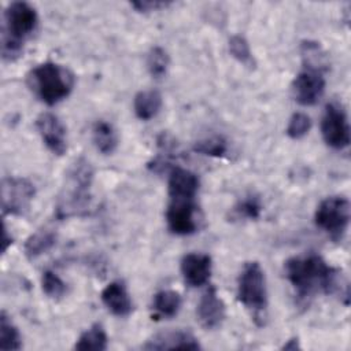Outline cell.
<instances>
[{
	"label": "cell",
	"instance_id": "cell-1",
	"mask_svg": "<svg viewBox=\"0 0 351 351\" xmlns=\"http://www.w3.org/2000/svg\"><path fill=\"white\" fill-rule=\"evenodd\" d=\"M284 269L299 302H307L317 293H335L341 288L339 270L317 254L292 256L285 262Z\"/></svg>",
	"mask_w": 351,
	"mask_h": 351
},
{
	"label": "cell",
	"instance_id": "cell-2",
	"mask_svg": "<svg viewBox=\"0 0 351 351\" xmlns=\"http://www.w3.org/2000/svg\"><path fill=\"white\" fill-rule=\"evenodd\" d=\"M93 181V169L90 163L80 158L67 171L66 185L60 192L55 215L58 219L71 217H85L90 208V185Z\"/></svg>",
	"mask_w": 351,
	"mask_h": 351
},
{
	"label": "cell",
	"instance_id": "cell-3",
	"mask_svg": "<svg viewBox=\"0 0 351 351\" xmlns=\"http://www.w3.org/2000/svg\"><path fill=\"white\" fill-rule=\"evenodd\" d=\"M38 15L34 7L26 1H14L4 11L1 34V55L5 60H14L22 52L23 43L36 30Z\"/></svg>",
	"mask_w": 351,
	"mask_h": 351
},
{
	"label": "cell",
	"instance_id": "cell-4",
	"mask_svg": "<svg viewBox=\"0 0 351 351\" xmlns=\"http://www.w3.org/2000/svg\"><path fill=\"white\" fill-rule=\"evenodd\" d=\"M74 74L67 67L53 62L36 66L27 75L32 92L48 106L66 99L74 88Z\"/></svg>",
	"mask_w": 351,
	"mask_h": 351
},
{
	"label": "cell",
	"instance_id": "cell-5",
	"mask_svg": "<svg viewBox=\"0 0 351 351\" xmlns=\"http://www.w3.org/2000/svg\"><path fill=\"white\" fill-rule=\"evenodd\" d=\"M237 299L247 308L261 313L267 306L265 271L258 262H247L237 280Z\"/></svg>",
	"mask_w": 351,
	"mask_h": 351
},
{
	"label": "cell",
	"instance_id": "cell-6",
	"mask_svg": "<svg viewBox=\"0 0 351 351\" xmlns=\"http://www.w3.org/2000/svg\"><path fill=\"white\" fill-rule=\"evenodd\" d=\"M315 225L333 240H341L350 222V202L344 196L324 199L314 214Z\"/></svg>",
	"mask_w": 351,
	"mask_h": 351
},
{
	"label": "cell",
	"instance_id": "cell-7",
	"mask_svg": "<svg viewBox=\"0 0 351 351\" xmlns=\"http://www.w3.org/2000/svg\"><path fill=\"white\" fill-rule=\"evenodd\" d=\"M321 132L324 141L333 149H344L350 144V125L344 107L339 101L326 104Z\"/></svg>",
	"mask_w": 351,
	"mask_h": 351
},
{
	"label": "cell",
	"instance_id": "cell-8",
	"mask_svg": "<svg viewBox=\"0 0 351 351\" xmlns=\"http://www.w3.org/2000/svg\"><path fill=\"white\" fill-rule=\"evenodd\" d=\"M34 185L22 177H7L1 182V211L10 215H23L34 199Z\"/></svg>",
	"mask_w": 351,
	"mask_h": 351
},
{
	"label": "cell",
	"instance_id": "cell-9",
	"mask_svg": "<svg viewBox=\"0 0 351 351\" xmlns=\"http://www.w3.org/2000/svg\"><path fill=\"white\" fill-rule=\"evenodd\" d=\"M167 228L178 236H188L196 232V203L189 199H170L166 211Z\"/></svg>",
	"mask_w": 351,
	"mask_h": 351
},
{
	"label": "cell",
	"instance_id": "cell-10",
	"mask_svg": "<svg viewBox=\"0 0 351 351\" xmlns=\"http://www.w3.org/2000/svg\"><path fill=\"white\" fill-rule=\"evenodd\" d=\"M325 92V78L322 71L304 67L292 82L295 100L302 106H314Z\"/></svg>",
	"mask_w": 351,
	"mask_h": 351
},
{
	"label": "cell",
	"instance_id": "cell-11",
	"mask_svg": "<svg viewBox=\"0 0 351 351\" xmlns=\"http://www.w3.org/2000/svg\"><path fill=\"white\" fill-rule=\"evenodd\" d=\"M36 128L45 147L62 156L67 151V132L62 121L52 112H43L36 119Z\"/></svg>",
	"mask_w": 351,
	"mask_h": 351
},
{
	"label": "cell",
	"instance_id": "cell-12",
	"mask_svg": "<svg viewBox=\"0 0 351 351\" xmlns=\"http://www.w3.org/2000/svg\"><path fill=\"white\" fill-rule=\"evenodd\" d=\"M225 314L226 308L223 300L218 296L214 287H208L196 307V315L200 325L204 329H215L223 322Z\"/></svg>",
	"mask_w": 351,
	"mask_h": 351
},
{
	"label": "cell",
	"instance_id": "cell-13",
	"mask_svg": "<svg viewBox=\"0 0 351 351\" xmlns=\"http://www.w3.org/2000/svg\"><path fill=\"white\" fill-rule=\"evenodd\" d=\"M213 262L207 254L191 252L181 259V273L189 287L204 285L211 276Z\"/></svg>",
	"mask_w": 351,
	"mask_h": 351
},
{
	"label": "cell",
	"instance_id": "cell-14",
	"mask_svg": "<svg viewBox=\"0 0 351 351\" xmlns=\"http://www.w3.org/2000/svg\"><path fill=\"white\" fill-rule=\"evenodd\" d=\"M144 350H200L197 339L188 330H169L155 335L144 346Z\"/></svg>",
	"mask_w": 351,
	"mask_h": 351
},
{
	"label": "cell",
	"instance_id": "cell-15",
	"mask_svg": "<svg viewBox=\"0 0 351 351\" xmlns=\"http://www.w3.org/2000/svg\"><path fill=\"white\" fill-rule=\"evenodd\" d=\"M167 185L170 199L195 200L200 181L199 177L188 169L171 167Z\"/></svg>",
	"mask_w": 351,
	"mask_h": 351
},
{
	"label": "cell",
	"instance_id": "cell-16",
	"mask_svg": "<svg viewBox=\"0 0 351 351\" xmlns=\"http://www.w3.org/2000/svg\"><path fill=\"white\" fill-rule=\"evenodd\" d=\"M103 304L117 317H126L133 310V303L126 285L122 281H112L101 291Z\"/></svg>",
	"mask_w": 351,
	"mask_h": 351
},
{
	"label": "cell",
	"instance_id": "cell-17",
	"mask_svg": "<svg viewBox=\"0 0 351 351\" xmlns=\"http://www.w3.org/2000/svg\"><path fill=\"white\" fill-rule=\"evenodd\" d=\"M134 114L141 121H148L156 117L162 108V96L156 89L140 90L133 101Z\"/></svg>",
	"mask_w": 351,
	"mask_h": 351
},
{
	"label": "cell",
	"instance_id": "cell-18",
	"mask_svg": "<svg viewBox=\"0 0 351 351\" xmlns=\"http://www.w3.org/2000/svg\"><path fill=\"white\" fill-rule=\"evenodd\" d=\"M182 300L178 292L163 289L154 295L152 311L155 318H171L178 314Z\"/></svg>",
	"mask_w": 351,
	"mask_h": 351
},
{
	"label": "cell",
	"instance_id": "cell-19",
	"mask_svg": "<svg viewBox=\"0 0 351 351\" xmlns=\"http://www.w3.org/2000/svg\"><path fill=\"white\" fill-rule=\"evenodd\" d=\"M56 243V233L53 229L43 228L34 232L25 241V255L29 259H34L47 251H49Z\"/></svg>",
	"mask_w": 351,
	"mask_h": 351
},
{
	"label": "cell",
	"instance_id": "cell-20",
	"mask_svg": "<svg viewBox=\"0 0 351 351\" xmlns=\"http://www.w3.org/2000/svg\"><path fill=\"white\" fill-rule=\"evenodd\" d=\"M93 144L104 155H110L117 149L118 136L114 126L107 121H97L92 129Z\"/></svg>",
	"mask_w": 351,
	"mask_h": 351
},
{
	"label": "cell",
	"instance_id": "cell-21",
	"mask_svg": "<svg viewBox=\"0 0 351 351\" xmlns=\"http://www.w3.org/2000/svg\"><path fill=\"white\" fill-rule=\"evenodd\" d=\"M108 346V337L104 328L100 324H93L90 328L84 330L80 337L77 339L74 348L80 351L95 350V351H104Z\"/></svg>",
	"mask_w": 351,
	"mask_h": 351
},
{
	"label": "cell",
	"instance_id": "cell-22",
	"mask_svg": "<svg viewBox=\"0 0 351 351\" xmlns=\"http://www.w3.org/2000/svg\"><path fill=\"white\" fill-rule=\"evenodd\" d=\"M22 340L18 328L11 318L1 311L0 314V348L1 350H21Z\"/></svg>",
	"mask_w": 351,
	"mask_h": 351
},
{
	"label": "cell",
	"instance_id": "cell-23",
	"mask_svg": "<svg viewBox=\"0 0 351 351\" xmlns=\"http://www.w3.org/2000/svg\"><path fill=\"white\" fill-rule=\"evenodd\" d=\"M300 52L304 67L324 71V69L326 67V56L318 43L310 40L303 41L300 45Z\"/></svg>",
	"mask_w": 351,
	"mask_h": 351
},
{
	"label": "cell",
	"instance_id": "cell-24",
	"mask_svg": "<svg viewBox=\"0 0 351 351\" xmlns=\"http://www.w3.org/2000/svg\"><path fill=\"white\" fill-rule=\"evenodd\" d=\"M170 64V58L162 47H152L147 56V69L149 74L159 80L166 75Z\"/></svg>",
	"mask_w": 351,
	"mask_h": 351
},
{
	"label": "cell",
	"instance_id": "cell-25",
	"mask_svg": "<svg viewBox=\"0 0 351 351\" xmlns=\"http://www.w3.org/2000/svg\"><path fill=\"white\" fill-rule=\"evenodd\" d=\"M229 52L232 56L245 67H254L255 60L247 38L241 34H234L229 38Z\"/></svg>",
	"mask_w": 351,
	"mask_h": 351
},
{
	"label": "cell",
	"instance_id": "cell-26",
	"mask_svg": "<svg viewBox=\"0 0 351 351\" xmlns=\"http://www.w3.org/2000/svg\"><path fill=\"white\" fill-rule=\"evenodd\" d=\"M193 151L202 155L219 158L228 152V141L222 136H210L196 141Z\"/></svg>",
	"mask_w": 351,
	"mask_h": 351
},
{
	"label": "cell",
	"instance_id": "cell-27",
	"mask_svg": "<svg viewBox=\"0 0 351 351\" xmlns=\"http://www.w3.org/2000/svg\"><path fill=\"white\" fill-rule=\"evenodd\" d=\"M233 213L237 218L256 219L261 217L262 213V202L259 196L250 193L236 203V206L233 207Z\"/></svg>",
	"mask_w": 351,
	"mask_h": 351
},
{
	"label": "cell",
	"instance_id": "cell-28",
	"mask_svg": "<svg viewBox=\"0 0 351 351\" xmlns=\"http://www.w3.org/2000/svg\"><path fill=\"white\" fill-rule=\"evenodd\" d=\"M41 288L51 299H60L67 293V284L52 270H45L43 273Z\"/></svg>",
	"mask_w": 351,
	"mask_h": 351
},
{
	"label": "cell",
	"instance_id": "cell-29",
	"mask_svg": "<svg viewBox=\"0 0 351 351\" xmlns=\"http://www.w3.org/2000/svg\"><path fill=\"white\" fill-rule=\"evenodd\" d=\"M310 128H311V121L308 115H306L304 112H295L288 122L287 134L293 140H299L308 133Z\"/></svg>",
	"mask_w": 351,
	"mask_h": 351
},
{
	"label": "cell",
	"instance_id": "cell-30",
	"mask_svg": "<svg viewBox=\"0 0 351 351\" xmlns=\"http://www.w3.org/2000/svg\"><path fill=\"white\" fill-rule=\"evenodd\" d=\"M170 3L169 1H152V0H143V1H133L130 5L136 8L138 12H151V11H159L162 8H166Z\"/></svg>",
	"mask_w": 351,
	"mask_h": 351
},
{
	"label": "cell",
	"instance_id": "cell-31",
	"mask_svg": "<svg viewBox=\"0 0 351 351\" xmlns=\"http://www.w3.org/2000/svg\"><path fill=\"white\" fill-rule=\"evenodd\" d=\"M300 348V346H299V340L298 339H289L282 347H281V350H299Z\"/></svg>",
	"mask_w": 351,
	"mask_h": 351
},
{
	"label": "cell",
	"instance_id": "cell-32",
	"mask_svg": "<svg viewBox=\"0 0 351 351\" xmlns=\"http://www.w3.org/2000/svg\"><path fill=\"white\" fill-rule=\"evenodd\" d=\"M11 243H12V239L8 237V232H7V228L4 225V228H3V252L7 251V248Z\"/></svg>",
	"mask_w": 351,
	"mask_h": 351
}]
</instances>
